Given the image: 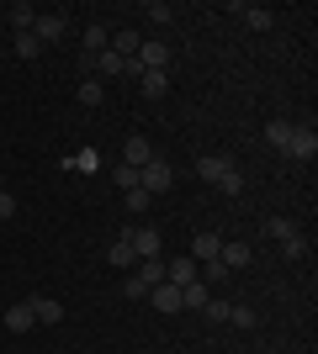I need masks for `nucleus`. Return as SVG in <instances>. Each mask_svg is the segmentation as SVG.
Returning a JSON list of instances; mask_svg holds the SVG:
<instances>
[{"mask_svg":"<svg viewBox=\"0 0 318 354\" xmlns=\"http://www.w3.org/2000/svg\"><path fill=\"white\" fill-rule=\"evenodd\" d=\"M138 185H143L149 196H159V191H170V185H175V169H170L165 159H149L143 169H138Z\"/></svg>","mask_w":318,"mask_h":354,"instance_id":"nucleus-1","label":"nucleus"},{"mask_svg":"<svg viewBox=\"0 0 318 354\" xmlns=\"http://www.w3.org/2000/svg\"><path fill=\"white\" fill-rule=\"evenodd\" d=\"M281 153H292V159H313V153H318V133H313V122H297Z\"/></svg>","mask_w":318,"mask_h":354,"instance_id":"nucleus-2","label":"nucleus"},{"mask_svg":"<svg viewBox=\"0 0 318 354\" xmlns=\"http://www.w3.org/2000/svg\"><path fill=\"white\" fill-rule=\"evenodd\" d=\"M127 243H133V254L138 259H159V233H154V227H143V222H138V227H127Z\"/></svg>","mask_w":318,"mask_h":354,"instance_id":"nucleus-3","label":"nucleus"},{"mask_svg":"<svg viewBox=\"0 0 318 354\" xmlns=\"http://www.w3.org/2000/svg\"><path fill=\"white\" fill-rule=\"evenodd\" d=\"M233 169H239V164L228 159V153H207V159H197V175L207 180V185H218V180H223V175H233Z\"/></svg>","mask_w":318,"mask_h":354,"instance_id":"nucleus-4","label":"nucleus"},{"mask_svg":"<svg viewBox=\"0 0 318 354\" xmlns=\"http://www.w3.org/2000/svg\"><path fill=\"white\" fill-rule=\"evenodd\" d=\"M149 159H159L149 138H127V143H122V164H127V169H143Z\"/></svg>","mask_w":318,"mask_h":354,"instance_id":"nucleus-5","label":"nucleus"},{"mask_svg":"<svg viewBox=\"0 0 318 354\" xmlns=\"http://www.w3.org/2000/svg\"><path fill=\"white\" fill-rule=\"evenodd\" d=\"M64 32H69V21H64V11H53V16H37V27H32V37H37V43H59Z\"/></svg>","mask_w":318,"mask_h":354,"instance_id":"nucleus-6","label":"nucleus"},{"mask_svg":"<svg viewBox=\"0 0 318 354\" xmlns=\"http://www.w3.org/2000/svg\"><path fill=\"white\" fill-rule=\"evenodd\" d=\"M165 281L170 286H191V281H202V265H197V259H170V265H165Z\"/></svg>","mask_w":318,"mask_h":354,"instance_id":"nucleus-7","label":"nucleus"},{"mask_svg":"<svg viewBox=\"0 0 318 354\" xmlns=\"http://www.w3.org/2000/svg\"><path fill=\"white\" fill-rule=\"evenodd\" d=\"M91 69H96V80H117V74H127V59L106 48V53H96V59H91Z\"/></svg>","mask_w":318,"mask_h":354,"instance_id":"nucleus-8","label":"nucleus"},{"mask_svg":"<svg viewBox=\"0 0 318 354\" xmlns=\"http://www.w3.org/2000/svg\"><path fill=\"white\" fill-rule=\"evenodd\" d=\"M27 307H32V323H48V328H53V323H64V307L53 301V296H32Z\"/></svg>","mask_w":318,"mask_h":354,"instance_id":"nucleus-9","label":"nucleus"},{"mask_svg":"<svg viewBox=\"0 0 318 354\" xmlns=\"http://www.w3.org/2000/svg\"><path fill=\"white\" fill-rule=\"evenodd\" d=\"M212 301V286L207 281H191V286H181V312H202Z\"/></svg>","mask_w":318,"mask_h":354,"instance_id":"nucleus-10","label":"nucleus"},{"mask_svg":"<svg viewBox=\"0 0 318 354\" xmlns=\"http://www.w3.org/2000/svg\"><path fill=\"white\" fill-rule=\"evenodd\" d=\"M27 328H32V307H27V301L11 307V312H0V333H11V339H16V333H27Z\"/></svg>","mask_w":318,"mask_h":354,"instance_id":"nucleus-11","label":"nucleus"},{"mask_svg":"<svg viewBox=\"0 0 318 354\" xmlns=\"http://www.w3.org/2000/svg\"><path fill=\"white\" fill-rule=\"evenodd\" d=\"M249 259H255L249 243H223V249H218V265H223V270H244Z\"/></svg>","mask_w":318,"mask_h":354,"instance_id":"nucleus-12","label":"nucleus"},{"mask_svg":"<svg viewBox=\"0 0 318 354\" xmlns=\"http://www.w3.org/2000/svg\"><path fill=\"white\" fill-rule=\"evenodd\" d=\"M143 291H154V286H165V259H138V275H133Z\"/></svg>","mask_w":318,"mask_h":354,"instance_id":"nucleus-13","label":"nucleus"},{"mask_svg":"<svg viewBox=\"0 0 318 354\" xmlns=\"http://www.w3.org/2000/svg\"><path fill=\"white\" fill-rule=\"evenodd\" d=\"M143 301H154L159 312H181V286H170V281H165V286H154Z\"/></svg>","mask_w":318,"mask_h":354,"instance_id":"nucleus-14","label":"nucleus"},{"mask_svg":"<svg viewBox=\"0 0 318 354\" xmlns=\"http://www.w3.org/2000/svg\"><path fill=\"white\" fill-rule=\"evenodd\" d=\"M218 249H223V238H218V233H197L191 259H197V265H212V259H218Z\"/></svg>","mask_w":318,"mask_h":354,"instance_id":"nucleus-15","label":"nucleus"},{"mask_svg":"<svg viewBox=\"0 0 318 354\" xmlns=\"http://www.w3.org/2000/svg\"><path fill=\"white\" fill-rule=\"evenodd\" d=\"M165 90H170V74H149V69L138 74V95H143V101H159Z\"/></svg>","mask_w":318,"mask_h":354,"instance_id":"nucleus-16","label":"nucleus"},{"mask_svg":"<svg viewBox=\"0 0 318 354\" xmlns=\"http://www.w3.org/2000/svg\"><path fill=\"white\" fill-rule=\"evenodd\" d=\"M6 16H11V32H32L37 27V6H27V0H16Z\"/></svg>","mask_w":318,"mask_h":354,"instance_id":"nucleus-17","label":"nucleus"},{"mask_svg":"<svg viewBox=\"0 0 318 354\" xmlns=\"http://www.w3.org/2000/svg\"><path fill=\"white\" fill-rule=\"evenodd\" d=\"M106 259H112L117 270H133V265H138V254H133V243H127V238H117V243L106 249Z\"/></svg>","mask_w":318,"mask_h":354,"instance_id":"nucleus-18","label":"nucleus"},{"mask_svg":"<svg viewBox=\"0 0 318 354\" xmlns=\"http://www.w3.org/2000/svg\"><path fill=\"white\" fill-rule=\"evenodd\" d=\"M101 101H106L101 80H96V74H85V80H80V106H91V111H96V106H101Z\"/></svg>","mask_w":318,"mask_h":354,"instance_id":"nucleus-19","label":"nucleus"},{"mask_svg":"<svg viewBox=\"0 0 318 354\" xmlns=\"http://www.w3.org/2000/svg\"><path fill=\"white\" fill-rule=\"evenodd\" d=\"M292 127H297V122H287V117H276V122H265V143H271V148H287Z\"/></svg>","mask_w":318,"mask_h":354,"instance_id":"nucleus-20","label":"nucleus"},{"mask_svg":"<svg viewBox=\"0 0 318 354\" xmlns=\"http://www.w3.org/2000/svg\"><path fill=\"white\" fill-rule=\"evenodd\" d=\"M85 48H91V59H96V53H106V48H112V32H106L101 21H91V27H85Z\"/></svg>","mask_w":318,"mask_h":354,"instance_id":"nucleus-21","label":"nucleus"},{"mask_svg":"<svg viewBox=\"0 0 318 354\" xmlns=\"http://www.w3.org/2000/svg\"><path fill=\"white\" fill-rule=\"evenodd\" d=\"M265 233H271L276 243H287V238H297V233H303V227H297V222H292V217H271V222H265Z\"/></svg>","mask_w":318,"mask_h":354,"instance_id":"nucleus-22","label":"nucleus"},{"mask_svg":"<svg viewBox=\"0 0 318 354\" xmlns=\"http://www.w3.org/2000/svg\"><path fill=\"white\" fill-rule=\"evenodd\" d=\"M112 53L133 59V53H138V32H127V27H122V32H112Z\"/></svg>","mask_w":318,"mask_h":354,"instance_id":"nucleus-23","label":"nucleus"},{"mask_svg":"<svg viewBox=\"0 0 318 354\" xmlns=\"http://www.w3.org/2000/svg\"><path fill=\"white\" fill-rule=\"evenodd\" d=\"M122 201H127V212H133V217H143V212H149V201H154V196L143 191V185H133V191H122Z\"/></svg>","mask_w":318,"mask_h":354,"instance_id":"nucleus-24","label":"nucleus"},{"mask_svg":"<svg viewBox=\"0 0 318 354\" xmlns=\"http://www.w3.org/2000/svg\"><path fill=\"white\" fill-rule=\"evenodd\" d=\"M16 59H37V53H43V43H37V37H32V32H16Z\"/></svg>","mask_w":318,"mask_h":354,"instance_id":"nucleus-25","label":"nucleus"},{"mask_svg":"<svg viewBox=\"0 0 318 354\" xmlns=\"http://www.w3.org/2000/svg\"><path fill=\"white\" fill-rule=\"evenodd\" d=\"M69 169H85V175H96V169H101V153H96V148H80L75 159H69Z\"/></svg>","mask_w":318,"mask_h":354,"instance_id":"nucleus-26","label":"nucleus"},{"mask_svg":"<svg viewBox=\"0 0 318 354\" xmlns=\"http://www.w3.org/2000/svg\"><path fill=\"white\" fill-rule=\"evenodd\" d=\"M143 16H149L154 27H170V21H175V11H170L165 0H154V6H143Z\"/></svg>","mask_w":318,"mask_h":354,"instance_id":"nucleus-27","label":"nucleus"},{"mask_svg":"<svg viewBox=\"0 0 318 354\" xmlns=\"http://www.w3.org/2000/svg\"><path fill=\"white\" fill-rule=\"evenodd\" d=\"M244 21H249L255 32H265L271 27V11H265V6H244Z\"/></svg>","mask_w":318,"mask_h":354,"instance_id":"nucleus-28","label":"nucleus"},{"mask_svg":"<svg viewBox=\"0 0 318 354\" xmlns=\"http://www.w3.org/2000/svg\"><path fill=\"white\" fill-rule=\"evenodd\" d=\"M228 323H233V328H255L260 317H255L249 307H228Z\"/></svg>","mask_w":318,"mask_h":354,"instance_id":"nucleus-29","label":"nucleus"},{"mask_svg":"<svg viewBox=\"0 0 318 354\" xmlns=\"http://www.w3.org/2000/svg\"><path fill=\"white\" fill-rule=\"evenodd\" d=\"M112 180H117L122 191H133V185H138V169H127V164H117V169H112Z\"/></svg>","mask_w":318,"mask_h":354,"instance_id":"nucleus-30","label":"nucleus"},{"mask_svg":"<svg viewBox=\"0 0 318 354\" xmlns=\"http://www.w3.org/2000/svg\"><path fill=\"white\" fill-rule=\"evenodd\" d=\"M281 254H287V259H303V254H308V238H303V233L287 238V243H281Z\"/></svg>","mask_w":318,"mask_h":354,"instance_id":"nucleus-31","label":"nucleus"},{"mask_svg":"<svg viewBox=\"0 0 318 354\" xmlns=\"http://www.w3.org/2000/svg\"><path fill=\"white\" fill-rule=\"evenodd\" d=\"M218 191H223V196H239V191H244V175H239V169H233V175H223V180H218Z\"/></svg>","mask_w":318,"mask_h":354,"instance_id":"nucleus-32","label":"nucleus"},{"mask_svg":"<svg viewBox=\"0 0 318 354\" xmlns=\"http://www.w3.org/2000/svg\"><path fill=\"white\" fill-rule=\"evenodd\" d=\"M202 312H207V317H218V323H228V301H223V296H212Z\"/></svg>","mask_w":318,"mask_h":354,"instance_id":"nucleus-33","label":"nucleus"},{"mask_svg":"<svg viewBox=\"0 0 318 354\" xmlns=\"http://www.w3.org/2000/svg\"><path fill=\"white\" fill-rule=\"evenodd\" d=\"M6 217H16V196L11 191H0V222H6Z\"/></svg>","mask_w":318,"mask_h":354,"instance_id":"nucleus-34","label":"nucleus"},{"mask_svg":"<svg viewBox=\"0 0 318 354\" xmlns=\"http://www.w3.org/2000/svg\"><path fill=\"white\" fill-rule=\"evenodd\" d=\"M0 191H6V180H0Z\"/></svg>","mask_w":318,"mask_h":354,"instance_id":"nucleus-35","label":"nucleus"}]
</instances>
